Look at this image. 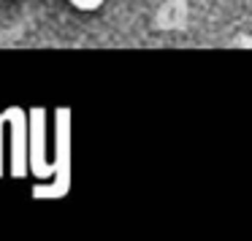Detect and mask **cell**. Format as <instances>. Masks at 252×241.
Masks as SVG:
<instances>
[{
	"label": "cell",
	"mask_w": 252,
	"mask_h": 241,
	"mask_svg": "<svg viewBox=\"0 0 252 241\" xmlns=\"http://www.w3.org/2000/svg\"><path fill=\"white\" fill-rule=\"evenodd\" d=\"M68 3H71L73 8H79V11H98L106 0H68Z\"/></svg>",
	"instance_id": "cell-1"
},
{
	"label": "cell",
	"mask_w": 252,
	"mask_h": 241,
	"mask_svg": "<svg viewBox=\"0 0 252 241\" xmlns=\"http://www.w3.org/2000/svg\"><path fill=\"white\" fill-rule=\"evenodd\" d=\"M241 46H252V38H247V41H239Z\"/></svg>",
	"instance_id": "cell-2"
}]
</instances>
